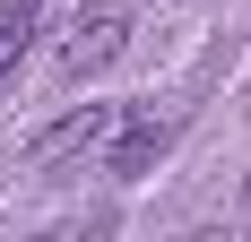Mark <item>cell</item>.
Masks as SVG:
<instances>
[{"mask_svg":"<svg viewBox=\"0 0 251 242\" xmlns=\"http://www.w3.org/2000/svg\"><path fill=\"white\" fill-rule=\"evenodd\" d=\"M35 9H44V0H0V87H9V70H18L26 35H35Z\"/></svg>","mask_w":251,"mask_h":242,"instance_id":"cell-4","label":"cell"},{"mask_svg":"<svg viewBox=\"0 0 251 242\" xmlns=\"http://www.w3.org/2000/svg\"><path fill=\"white\" fill-rule=\"evenodd\" d=\"M122 44H130V18H122V9H87V18L70 26V44H61V78L113 70V61H122Z\"/></svg>","mask_w":251,"mask_h":242,"instance_id":"cell-2","label":"cell"},{"mask_svg":"<svg viewBox=\"0 0 251 242\" xmlns=\"http://www.w3.org/2000/svg\"><path fill=\"white\" fill-rule=\"evenodd\" d=\"M113 121H122V104H87V113H70L61 130H44V147H35V156H78V147H104V139H113Z\"/></svg>","mask_w":251,"mask_h":242,"instance_id":"cell-3","label":"cell"},{"mask_svg":"<svg viewBox=\"0 0 251 242\" xmlns=\"http://www.w3.org/2000/svg\"><path fill=\"white\" fill-rule=\"evenodd\" d=\"M174 139H182L174 113H122V121H113V156H104V173H113V182H139Z\"/></svg>","mask_w":251,"mask_h":242,"instance_id":"cell-1","label":"cell"}]
</instances>
